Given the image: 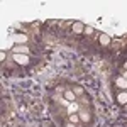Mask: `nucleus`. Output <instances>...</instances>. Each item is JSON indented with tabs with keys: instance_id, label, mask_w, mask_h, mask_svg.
I'll return each instance as SVG.
<instances>
[{
	"instance_id": "f257e3e1",
	"label": "nucleus",
	"mask_w": 127,
	"mask_h": 127,
	"mask_svg": "<svg viewBox=\"0 0 127 127\" xmlns=\"http://www.w3.org/2000/svg\"><path fill=\"white\" fill-rule=\"evenodd\" d=\"M12 58L15 59V63H19L22 66L29 64V56H27V54H12Z\"/></svg>"
},
{
	"instance_id": "f03ea898",
	"label": "nucleus",
	"mask_w": 127,
	"mask_h": 127,
	"mask_svg": "<svg viewBox=\"0 0 127 127\" xmlns=\"http://www.w3.org/2000/svg\"><path fill=\"white\" fill-rule=\"evenodd\" d=\"M12 53L14 54H27L29 53V48H26V46H15V48L12 49Z\"/></svg>"
},
{
	"instance_id": "7ed1b4c3",
	"label": "nucleus",
	"mask_w": 127,
	"mask_h": 127,
	"mask_svg": "<svg viewBox=\"0 0 127 127\" xmlns=\"http://www.w3.org/2000/svg\"><path fill=\"white\" fill-rule=\"evenodd\" d=\"M115 85H117L120 90H127V80L122 78V76H119V78L115 80Z\"/></svg>"
},
{
	"instance_id": "20e7f679",
	"label": "nucleus",
	"mask_w": 127,
	"mask_h": 127,
	"mask_svg": "<svg viewBox=\"0 0 127 127\" xmlns=\"http://www.w3.org/2000/svg\"><path fill=\"white\" fill-rule=\"evenodd\" d=\"M83 31H85L83 22H75V24H73V32H75V34H81Z\"/></svg>"
},
{
	"instance_id": "39448f33",
	"label": "nucleus",
	"mask_w": 127,
	"mask_h": 127,
	"mask_svg": "<svg viewBox=\"0 0 127 127\" xmlns=\"http://www.w3.org/2000/svg\"><path fill=\"white\" fill-rule=\"evenodd\" d=\"M98 41H100L102 46H108V44H110V36H108V34H100Z\"/></svg>"
},
{
	"instance_id": "423d86ee",
	"label": "nucleus",
	"mask_w": 127,
	"mask_h": 127,
	"mask_svg": "<svg viewBox=\"0 0 127 127\" xmlns=\"http://www.w3.org/2000/svg\"><path fill=\"white\" fill-rule=\"evenodd\" d=\"M117 102L119 103H122V105H126L127 103V92H120L117 95Z\"/></svg>"
},
{
	"instance_id": "0eeeda50",
	"label": "nucleus",
	"mask_w": 127,
	"mask_h": 127,
	"mask_svg": "<svg viewBox=\"0 0 127 127\" xmlns=\"http://www.w3.org/2000/svg\"><path fill=\"white\" fill-rule=\"evenodd\" d=\"M64 98H66V100H68V102H75V93H73V90H66V92H64Z\"/></svg>"
},
{
	"instance_id": "6e6552de",
	"label": "nucleus",
	"mask_w": 127,
	"mask_h": 127,
	"mask_svg": "<svg viewBox=\"0 0 127 127\" xmlns=\"http://www.w3.org/2000/svg\"><path fill=\"white\" fill-rule=\"evenodd\" d=\"M76 110H78V103L71 102V103L68 105V112H69V114H73V112H76Z\"/></svg>"
},
{
	"instance_id": "1a4fd4ad",
	"label": "nucleus",
	"mask_w": 127,
	"mask_h": 127,
	"mask_svg": "<svg viewBox=\"0 0 127 127\" xmlns=\"http://www.w3.org/2000/svg\"><path fill=\"white\" fill-rule=\"evenodd\" d=\"M15 41L17 42H26L27 41V36L26 34H19V36H15Z\"/></svg>"
},
{
	"instance_id": "9d476101",
	"label": "nucleus",
	"mask_w": 127,
	"mask_h": 127,
	"mask_svg": "<svg viewBox=\"0 0 127 127\" xmlns=\"http://www.w3.org/2000/svg\"><path fill=\"white\" fill-rule=\"evenodd\" d=\"M80 120H83V122H88V120H90V115H88V112H81V114H80Z\"/></svg>"
},
{
	"instance_id": "9b49d317",
	"label": "nucleus",
	"mask_w": 127,
	"mask_h": 127,
	"mask_svg": "<svg viewBox=\"0 0 127 127\" xmlns=\"http://www.w3.org/2000/svg\"><path fill=\"white\" fill-rule=\"evenodd\" d=\"M78 120H80V115H75V114L69 115V122H71V124H76Z\"/></svg>"
},
{
	"instance_id": "f8f14e48",
	"label": "nucleus",
	"mask_w": 127,
	"mask_h": 127,
	"mask_svg": "<svg viewBox=\"0 0 127 127\" xmlns=\"http://www.w3.org/2000/svg\"><path fill=\"white\" fill-rule=\"evenodd\" d=\"M73 93H76V95H81V93H83V88H81V87H75V88H73Z\"/></svg>"
},
{
	"instance_id": "ddd939ff",
	"label": "nucleus",
	"mask_w": 127,
	"mask_h": 127,
	"mask_svg": "<svg viewBox=\"0 0 127 127\" xmlns=\"http://www.w3.org/2000/svg\"><path fill=\"white\" fill-rule=\"evenodd\" d=\"M85 32H87V34H92V32H93V27H90V26L85 27Z\"/></svg>"
},
{
	"instance_id": "4468645a",
	"label": "nucleus",
	"mask_w": 127,
	"mask_h": 127,
	"mask_svg": "<svg viewBox=\"0 0 127 127\" xmlns=\"http://www.w3.org/2000/svg\"><path fill=\"white\" fill-rule=\"evenodd\" d=\"M122 78H126V80H127V69L124 71V73H122Z\"/></svg>"
},
{
	"instance_id": "2eb2a0df",
	"label": "nucleus",
	"mask_w": 127,
	"mask_h": 127,
	"mask_svg": "<svg viewBox=\"0 0 127 127\" xmlns=\"http://www.w3.org/2000/svg\"><path fill=\"white\" fill-rule=\"evenodd\" d=\"M66 127H75V124H71V122H69V124H68Z\"/></svg>"
},
{
	"instance_id": "dca6fc26",
	"label": "nucleus",
	"mask_w": 127,
	"mask_h": 127,
	"mask_svg": "<svg viewBox=\"0 0 127 127\" xmlns=\"http://www.w3.org/2000/svg\"><path fill=\"white\" fill-rule=\"evenodd\" d=\"M124 68H126V69H127V61H126V64H124Z\"/></svg>"
},
{
	"instance_id": "f3484780",
	"label": "nucleus",
	"mask_w": 127,
	"mask_h": 127,
	"mask_svg": "<svg viewBox=\"0 0 127 127\" xmlns=\"http://www.w3.org/2000/svg\"><path fill=\"white\" fill-rule=\"evenodd\" d=\"M124 107H126V110H127V103H126V105H124Z\"/></svg>"
}]
</instances>
